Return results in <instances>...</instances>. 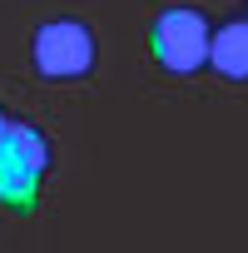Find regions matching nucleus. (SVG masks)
<instances>
[{
  "label": "nucleus",
  "mask_w": 248,
  "mask_h": 253,
  "mask_svg": "<svg viewBox=\"0 0 248 253\" xmlns=\"http://www.w3.org/2000/svg\"><path fill=\"white\" fill-rule=\"evenodd\" d=\"M50 169V144L35 124H10L0 134V204L30 213L40 199V179Z\"/></svg>",
  "instance_id": "f257e3e1"
},
{
  "label": "nucleus",
  "mask_w": 248,
  "mask_h": 253,
  "mask_svg": "<svg viewBox=\"0 0 248 253\" xmlns=\"http://www.w3.org/2000/svg\"><path fill=\"white\" fill-rule=\"evenodd\" d=\"M94 65V35L75 20H55L35 35V70L50 75V80H70V75H84Z\"/></svg>",
  "instance_id": "7ed1b4c3"
},
{
  "label": "nucleus",
  "mask_w": 248,
  "mask_h": 253,
  "mask_svg": "<svg viewBox=\"0 0 248 253\" xmlns=\"http://www.w3.org/2000/svg\"><path fill=\"white\" fill-rule=\"evenodd\" d=\"M208 60L228 80H248V20H228L218 35H208Z\"/></svg>",
  "instance_id": "20e7f679"
},
{
  "label": "nucleus",
  "mask_w": 248,
  "mask_h": 253,
  "mask_svg": "<svg viewBox=\"0 0 248 253\" xmlns=\"http://www.w3.org/2000/svg\"><path fill=\"white\" fill-rule=\"evenodd\" d=\"M154 55H159V65L174 70V75L199 70V65L208 60V20H204L199 10H189V5L164 10V15L154 20Z\"/></svg>",
  "instance_id": "f03ea898"
},
{
  "label": "nucleus",
  "mask_w": 248,
  "mask_h": 253,
  "mask_svg": "<svg viewBox=\"0 0 248 253\" xmlns=\"http://www.w3.org/2000/svg\"><path fill=\"white\" fill-rule=\"evenodd\" d=\"M5 129H10V124H5V114H0V134H5Z\"/></svg>",
  "instance_id": "39448f33"
}]
</instances>
